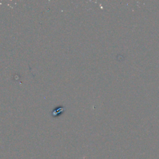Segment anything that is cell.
<instances>
[{"label":"cell","instance_id":"obj_1","mask_svg":"<svg viewBox=\"0 0 159 159\" xmlns=\"http://www.w3.org/2000/svg\"><path fill=\"white\" fill-rule=\"evenodd\" d=\"M65 110L64 107H59L57 109H55L52 112V116L53 117L57 116L58 114H61V112L63 113V111Z\"/></svg>","mask_w":159,"mask_h":159}]
</instances>
